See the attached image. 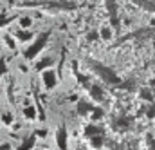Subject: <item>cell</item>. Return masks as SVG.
<instances>
[{"label": "cell", "mask_w": 155, "mask_h": 150, "mask_svg": "<svg viewBox=\"0 0 155 150\" xmlns=\"http://www.w3.org/2000/svg\"><path fill=\"white\" fill-rule=\"evenodd\" d=\"M101 128L97 127V125H87L85 127V134L88 136V138H96V136H101Z\"/></svg>", "instance_id": "obj_10"}, {"label": "cell", "mask_w": 155, "mask_h": 150, "mask_svg": "<svg viewBox=\"0 0 155 150\" xmlns=\"http://www.w3.org/2000/svg\"><path fill=\"white\" fill-rule=\"evenodd\" d=\"M2 123H4V125H11V123H13V116L9 112H4L2 114Z\"/></svg>", "instance_id": "obj_18"}, {"label": "cell", "mask_w": 155, "mask_h": 150, "mask_svg": "<svg viewBox=\"0 0 155 150\" xmlns=\"http://www.w3.org/2000/svg\"><path fill=\"white\" fill-rule=\"evenodd\" d=\"M5 43H7L9 49H16V42L13 40V36H9V35H5Z\"/></svg>", "instance_id": "obj_19"}, {"label": "cell", "mask_w": 155, "mask_h": 150, "mask_svg": "<svg viewBox=\"0 0 155 150\" xmlns=\"http://www.w3.org/2000/svg\"><path fill=\"white\" fill-rule=\"evenodd\" d=\"M105 5H107V11H108V16H110V26L117 29L119 27V16H117V2L116 0H105Z\"/></svg>", "instance_id": "obj_4"}, {"label": "cell", "mask_w": 155, "mask_h": 150, "mask_svg": "<svg viewBox=\"0 0 155 150\" xmlns=\"http://www.w3.org/2000/svg\"><path fill=\"white\" fill-rule=\"evenodd\" d=\"M56 145L60 150H67V128L60 127L56 130Z\"/></svg>", "instance_id": "obj_6"}, {"label": "cell", "mask_w": 155, "mask_h": 150, "mask_svg": "<svg viewBox=\"0 0 155 150\" xmlns=\"http://www.w3.org/2000/svg\"><path fill=\"white\" fill-rule=\"evenodd\" d=\"M52 63H54L52 58H43V60H40L38 63H36V71H38V73H43V71H47V67H51Z\"/></svg>", "instance_id": "obj_11"}, {"label": "cell", "mask_w": 155, "mask_h": 150, "mask_svg": "<svg viewBox=\"0 0 155 150\" xmlns=\"http://www.w3.org/2000/svg\"><path fill=\"white\" fill-rule=\"evenodd\" d=\"M31 22H33V20H31L29 16H22V18H20V27L27 29V27H31Z\"/></svg>", "instance_id": "obj_17"}, {"label": "cell", "mask_w": 155, "mask_h": 150, "mask_svg": "<svg viewBox=\"0 0 155 150\" xmlns=\"http://www.w3.org/2000/svg\"><path fill=\"white\" fill-rule=\"evenodd\" d=\"M15 36L18 38V40H22V42H27V40L33 38V33H31V31H24V29H20V31H15Z\"/></svg>", "instance_id": "obj_13"}, {"label": "cell", "mask_w": 155, "mask_h": 150, "mask_svg": "<svg viewBox=\"0 0 155 150\" xmlns=\"http://www.w3.org/2000/svg\"><path fill=\"white\" fill-rule=\"evenodd\" d=\"M88 65H90V69L99 76L103 81H107V83H110V85H117V83L121 81V80H119V76H117L110 67H107V65H103V63H99V62L90 60V62H88Z\"/></svg>", "instance_id": "obj_1"}, {"label": "cell", "mask_w": 155, "mask_h": 150, "mask_svg": "<svg viewBox=\"0 0 155 150\" xmlns=\"http://www.w3.org/2000/svg\"><path fill=\"white\" fill-rule=\"evenodd\" d=\"M41 81H43V87H45L47 90L54 89V85L58 83V78H56V73H54V71H51V69L43 71V73H41Z\"/></svg>", "instance_id": "obj_5"}, {"label": "cell", "mask_w": 155, "mask_h": 150, "mask_svg": "<svg viewBox=\"0 0 155 150\" xmlns=\"http://www.w3.org/2000/svg\"><path fill=\"white\" fill-rule=\"evenodd\" d=\"M88 92H90V98H92L94 101H103V98H105L103 89L97 87V85H90V87H88Z\"/></svg>", "instance_id": "obj_8"}, {"label": "cell", "mask_w": 155, "mask_h": 150, "mask_svg": "<svg viewBox=\"0 0 155 150\" xmlns=\"http://www.w3.org/2000/svg\"><path fill=\"white\" fill-rule=\"evenodd\" d=\"M24 116H25L27 119H35V118H36V109H35L33 105L25 107V109H24Z\"/></svg>", "instance_id": "obj_14"}, {"label": "cell", "mask_w": 155, "mask_h": 150, "mask_svg": "<svg viewBox=\"0 0 155 150\" xmlns=\"http://www.w3.org/2000/svg\"><path fill=\"white\" fill-rule=\"evenodd\" d=\"M101 118H103V111H101V109H94V111H92V119H94V121H97V119H101Z\"/></svg>", "instance_id": "obj_20"}, {"label": "cell", "mask_w": 155, "mask_h": 150, "mask_svg": "<svg viewBox=\"0 0 155 150\" xmlns=\"http://www.w3.org/2000/svg\"><path fill=\"white\" fill-rule=\"evenodd\" d=\"M92 111H94V105H92V103H88L87 100H79V103H78V114H79V116L92 114Z\"/></svg>", "instance_id": "obj_7"}, {"label": "cell", "mask_w": 155, "mask_h": 150, "mask_svg": "<svg viewBox=\"0 0 155 150\" xmlns=\"http://www.w3.org/2000/svg\"><path fill=\"white\" fill-rule=\"evenodd\" d=\"M7 74V63H5V60L4 58H0V76Z\"/></svg>", "instance_id": "obj_21"}, {"label": "cell", "mask_w": 155, "mask_h": 150, "mask_svg": "<svg viewBox=\"0 0 155 150\" xmlns=\"http://www.w3.org/2000/svg\"><path fill=\"white\" fill-rule=\"evenodd\" d=\"M137 5H141V7H144L146 11H150V13H155V2L153 0H134Z\"/></svg>", "instance_id": "obj_12"}, {"label": "cell", "mask_w": 155, "mask_h": 150, "mask_svg": "<svg viewBox=\"0 0 155 150\" xmlns=\"http://www.w3.org/2000/svg\"><path fill=\"white\" fill-rule=\"evenodd\" d=\"M49 38H51V33H49V31L41 33V35H40V36L24 51V58H25V60H35V58L40 54V51H43V47L47 45Z\"/></svg>", "instance_id": "obj_2"}, {"label": "cell", "mask_w": 155, "mask_h": 150, "mask_svg": "<svg viewBox=\"0 0 155 150\" xmlns=\"http://www.w3.org/2000/svg\"><path fill=\"white\" fill-rule=\"evenodd\" d=\"M90 145L94 148H101L103 147V136H96V138H90Z\"/></svg>", "instance_id": "obj_15"}, {"label": "cell", "mask_w": 155, "mask_h": 150, "mask_svg": "<svg viewBox=\"0 0 155 150\" xmlns=\"http://www.w3.org/2000/svg\"><path fill=\"white\" fill-rule=\"evenodd\" d=\"M9 22H13V18H4V16H0V27H4V26H7Z\"/></svg>", "instance_id": "obj_22"}, {"label": "cell", "mask_w": 155, "mask_h": 150, "mask_svg": "<svg viewBox=\"0 0 155 150\" xmlns=\"http://www.w3.org/2000/svg\"><path fill=\"white\" fill-rule=\"evenodd\" d=\"M99 36L103 38V40H110V38H112V29H110V27H103L101 33H99Z\"/></svg>", "instance_id": "obj_16"}, {"label": "cell", "mask_w": 155, "mask_h": 150, "mask_svg": "<svg viewBox=\"0 0 155 150\" xmlns=\"http://www.w3.org/2000/svg\"><path fill=\"white\" fill-rule=\"evenodd\" d=\"M35 145H36V134H33V136L25 138V139L22 141V145H20L16 150H33V148H35Z\"/></svg>", "instance_id": "obj_9"}, {"label": "cell", "mask_w": 155, "mask_h": 150, "mask_svg": "<svg viewBox=\"0 0 155 150\" xmlns=\"http://www.w3.org/2000/svg\"><path fill=\"white\" fill-rule=\"evenodd\" d=\"M18 7H47V9H74L76 4L72 2H24Z\"/></svg>", "instance_id": "obj_3"}]
</instances>
